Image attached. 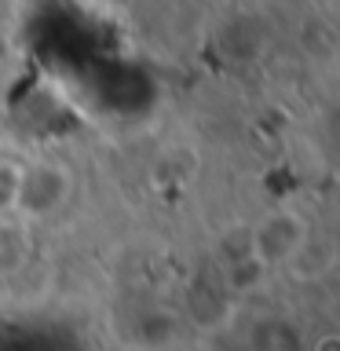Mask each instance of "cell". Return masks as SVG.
<instances>
[{"mask_svg": "<svg viewBox=\"0 0 340 351\" xmlns=\"http://www.w3.org/2000/svg\"><path fill=\"white\" fill-rule=\"evenodd\" d=\"M70 194V172L62 165H33L22 169V183H19V208H26L33 216H44L51 208H59Z\"/></svg>", "mask_w": 340, "mask_h": 351, "instance_id": "1", "label": "cell"}, {"mask_svg": "<svg viewBox=\"0 0 340 351\" xmlns=\"http://www.w3.org/2000/svg\"><path fill=\"white\" fill-rule=\"evenodd\" d=\"M256 256L263 263H278V260H293L304 245V223L293 213H271L263 223L256 227Z\"/></svg>", "mask_w": 340, "mask_h": 351, "instance_id": "2", "label": "cell"}, {"mask_svg": "<svg viewBox=\"0 0 340 351\" xmlns=\"http://www.w3.org/2000/svg\"><path fill=\"white\" fill-rule=\"evenodd\" d=\"M19 183H22V165L0 161V213L19 205Z\"/></svg>", "mask_w": 340, "mask_h": 351, "instance_id": "3", "label": "cell"}, {"mask_svg": "<svg viewBox=\"0 0 340 351\" xmlns=\"http://www.w3.org/2000/svg\"><path fill=\"white\" fill-rule=\"evenodd\" d=\"M318 351H340V337H322L318 340Z\"/></svg>", "mask_w": 340, "mask_h": 351, "instance_id": "4", "label": "cell"}]
</instances>
